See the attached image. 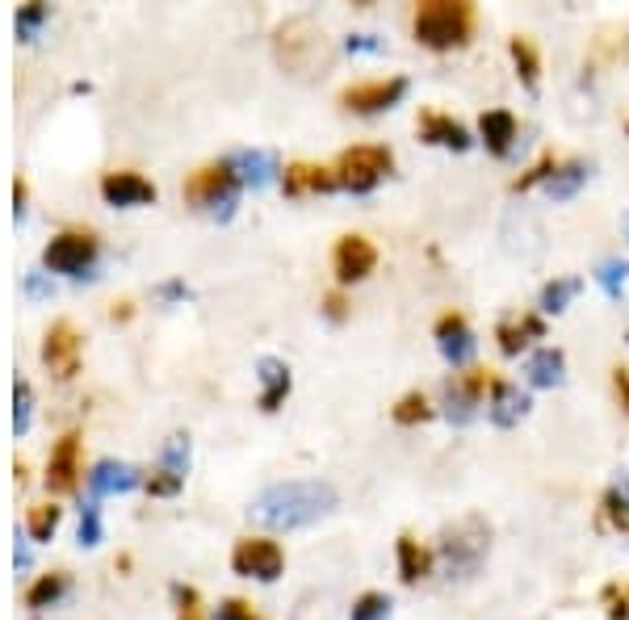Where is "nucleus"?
<instances>
[{
  "label": "nucleus",
  "instance_id": "nucleus-1",
  "mask_svg": "<svg viewBox=\"0 0 629 620\" xmlns=\"http://www.w3.org/2000/svg\"><path fill=\"white\" fill-rule=\"evenodd\" d=\"M335 487L319 482V478H302V482H277L269 491H260L252 503V516L269 528H307L319 516H328L335 507Z\"/></svg>",
  "mask_w": 629,
  "mask_h": 620
},
{
  "label": "nucleus",
  "instance_id": "nucleus-2",
  "mask_svg": "<svg viewBox=\"0 0 629 620\" xmlns=\"http://www.w3.org/2000/svg\"><path fill=\"white\" fill-rule=\"evenodd\" d=\"M273 51H277V63H281L286 72H294V76H323L335 60L328 34H323L311 18L281 21V25H277V39H273Z\"/></svg>",
  "mask_w": 629,
  "mask_h": 620
},
{
  "label": "nucleus",
  "instance_id": "nucleus-3",
  "mask_svg": "<svg viewBox=\"0 0 629 620\" xmlns=\"http://www.w3.org/2000/svg\"><path fill=\"white\" fill-rule=\"evenodd\" d=\"M487 545H491V528L482 516H461L458 524H449L437 545L445 579H475L487 558Z\"/></svg>",
  "mask_w": 629,
  "mask_h": 620
},
{
  "label": "nucleus",
  "instance_id": "nucleus-4",
  "mask_svg": "<svg viewBox=\"0 0 629 620\" xmlns=\"http://www.w3.org/2000/svg\"><path fill=\"white\" fill-rule=\"evenodd\" d=\"M470 25H475V13L470 4H458V0H428L416 9V42H424L428 51H454V46H466L470 39Z\"/></svg>",
  "mask_w": 629,
  "mask_h": 620
},
{
  "label": "nucleus",
  "instance_id": "nucleus-5",
  "mask_svg": "<svg viewBox=\"0 0 629 620\" xmlns=\"http://www.w3.org/2000/svg\"><path fill=\"white\" fill-rule=\"evenodd\" d=\"M235 193H239V177H235L231 160L198 168V172L185 181V202L210 210L214 218H231V210H235Z\"/></svg>",
  "mask_w": 629,
  "mask_h": 620
},
{
  "label": "nucleus",
  "instance_id": "nucleus-6",
  "mask_svg": "<svg viewBox=\"0 0 629 620\" xmlns=\"http://www.w3.org/2000/svg\"><path fill=\"white\" fill-rule=\"evenodd\" d=\"M395 168V156L386 147H349L340 160H335V185L349 189V193H370V189Z\"/></svg>",
  "mask_w": 629,
  "mask_h": 620
},
{
  "label": "nucleus",
  "instance_id": "nucleus-7",
  "mask_svg": "<svg viewBox=\"0 0 629 620\" xmlns=\"http://www.w3.org/2000/svg\"><path fill=\"white\" fill-rule=\"evenodd\" d=\"M231 570L244 575V579L273 582L281 579V570H286V554L269 537H244L235 541V549H231Z\"/></svg>",
  "mask_w": 629,
  "mask_h": 620
},
{
  "label": "nucleus",
  "instance_id": "nucleus-8",
  "mask_svg": "<svg viewBox=\"0 0 629 620\" xmlns=\"http://www.w3.org/2000/svg\"><path fill=\"white\" fill-rule=\"evenodd\" d=\"M93 260H97V239L88 231H63L42 252V265L51 272H63V277H81Z\"/></svg>",
  "mask_w": 629,
  "mask_h": 620
},
{
  "label": "nucleus",
  "instance_id": "nucleus-9",
  "mask_svg": "<svg viewBox=\"0 0 629 620\" xmlns=\"http://www.w3.org/2000/svg\"><path fill=\"white\" fill-rule=\"evenodd\" d=\"M491 382L495 377H487V370H470L461 373V377H454V382H445V391H440L445 419L449 424H470L482 403V391H491Z\"/></svg>",
  "mask_w": 629,
  "mask_h": 620
},
{
  "label": "nucleus",
  "instance_id": "nucleus-10",
  "mask_svg": "<svg viewBox=\"0 0 629 620\" xmlns=\"http://www.w3.org/2000/svg\"><path fill=\"white\" fill-rule=\"evenodd\" d=\"M407 97V81L391 76V81H365V84H349L340 93V105L353 109V114H382V109H395Z\"/></svg>",
  "mask_w": 629,
  "mask_h": 620
},
{
  "label": "nucleus",
  "instance_id": "nucleus-11",
  "mask_svg": "<svg viewBox=\"0 0 629 620\" xmlns=\"http://www.w3.org/2000/svg\"><path fill=\"white\" fill-rule=\"evenodd\" d=\"M332 269H335V281H340V286L365 281V277L377 269V248L365 239V235H344L332 252Z\"/></svg>",
  "mask_w": 629,
  "mask_h": 620
},
{
  "label": "nucleus",
  "instance_id": "nucleus-12",
  "mask_svg": "<svg viewBox=\"0 0 629 620\" xmlns=\"http://www.w3.org/2000/svg\"><path fill=\"white\" fill-rule=\"evenodd\" d=\"M76 482H81V436L63 432L60 445L46 457V491L67 495V491H76Z\"/></svg>",
  "mask_w": 629,
  "mask_h": 620
},
{
  "label": "nucleus",
  "instance_id": "nucleus-13",
  "mask_svg": "<svg viewBox=\"0 0 629 620\" xmlns=\"http://www.w3.org/2000/svg\"><path fill=\"white\" fill-rule=\"evenodd\" d=\"M437 349L454 370H461V365H470V361H475L479 340H475V331L466 328V319H461L458 310H449V314H440L437 319Z\"/></svg>",
  "mask_w": 629,
  "mask_h": 620
},
{
  "label": "nucleus",
  "instance_id": "nucleus-14",
  "mask_svg": "<svg viewBox=\"0 0 629 620\" xmlns=\"http://www.w3.org/2000/svg\"><path fill=\"white\" fill-rule=\"evenodd\" d=\"M42 361L51 365L55 377H72L76 365H81V335L72 323H55L42 340Z\"/></svg>",
  "mask_w": 629,
  "mask_h": 620
},
{
  "label": "nucleus",
  "instance_id": "nucleus-15",
  "mask_svg": "<svg viewBox=\"0 0 629 620\" xmlns=\"http://www.w3.org/2000/svg\"><path fill=\"white\" fill-rule=\"evenodd\" d=\"M102 197L109 206H147V202H156V185L139 172H105Z\"/></svg>",
  "mask_w": 629,
  "mask_h": 620
},
{
  "label": "nucleus",
  "instance_id": "nucleus-16",
  "mask_svg": "<svg viewBox=\"0 0 629 620\" xmlns=\"http://www.w3.org/2000/svg\"><path fill=\"white\" fill-rule=\"evenodd\" d=\"M419 139L433 147H449V151H470L475 139H470V130L458 122V118H449V114H437V109H428V114H419Z\"/></svg>",
  "mask_w": 629,
  "mask_h": 620
},
{
  "label": "nucleus",
  "instance_id": "nucleus-17",
  "mask_svg": "<svg viewBox=\"0 0 629 620\" xmlns=\"http://www.w3.org/2000/svg\"><path fill=\"white\" fill-rule=\"evenodd\" d=\"M524 411H529V394H524L521 386H512V382H491V394H487V419H491L495 428L521 424Z\"/></svg>",
  "mask_w": 629,
  "mask_h": 620
},
{
  "label": "nucleus",
  "instance_id": "nucleus-18",
  "mask_svg": "<svg viewBox=\"0 0 629 620\" xmlns=\"http://www.w3.org/2000/svg\"><path fill=\"white\" fill-rule=\"evenodd\" d=\"M256 377H260V386H265V391H260V411H277L281 398L290 394V365L277 361V356H260Z\"/></svg>",
  "mask_w": 629,
  "mask_h": 620
},
{
  "label": "nucleus",
  "instance_id": "nucleus-19",
  "mask_svg": "<svg viewBox=\"0 0 629 620\" xmlns=\"http://www.w3.org/2000/svg\"><path fill=\"white\" fill-rule=\"evenodd\" d=\"M231 168H235V177L239 181H248L252 189H260V185H269L273 177L281 172L277 168V156L273 151H260V147H252V151H235V156H227Z\"/></svg>",
  "mask_w": 629,
  "mask_h": 620
},
{
  "label": "nucleus",
  "instance_id": "nucleus-20",
  "mask_svg": "<svg viewBox=\"0 0 629 620\" xmlns=\"http://www.w3.org/2000/svg\"><path fill=\"white\" fill-rule=\"evenodd\" d=\"M479 135L491 156H508L512 143H516V118L508 109H487L479 118Z\"/></svg>",
  "mask_w": 629,
  "mask_h": 620
},
{
  "label": "nucleus",
  "instance_id": "nucleus-21",
  "mask_svg": "<svg viewBox=\"0 0 629 620\" xmlns=\"http://www.w3.org/2000/svg\"><path fill=\"white\" fill-rule=\"evenodd\" d=\"M281 189L290 193V197H302V193H332L335 185V172L328 168H314V164H290L286 168V177H281Z\"/></svg>",
  "mask_w": 629,
  "mask_h": 620
},
{
  "label": "nucleus",
  "instance_id": "nucleus-22",
  "mask_svg": "<svg viewBox=\"0 0 629 620\" xmlns=\"http://www.w3.org/2000/svg\"><path fill=\"white\" fill-rule=\"evenodd\" d=\"M563 370H566V356L558 349H537L524 361V377H529V386H537V391L563 386Z\"/></svg>",
  "mask_w": 629,
  "mask_h": 620
},
{
  "label": "nucleus",
  "instance_id": "nucleus-23",
  "mask_svg": "<svg viewBox=\"0 0 629 620\" xmlns=\"http://www.w3.org/2000/svg\"><path fill=\"white\" fill-rule=\"evenodd\" d=\"M130 487H139V470L135 466H126V461H97L93 466V474H88V491L93 495H105V491H130Z\"/></svg>",
  "mask_w": 629,
  "mask_h": 620
},
{
  "label": "nucleus",
  "instance_id": "nucleus-24",
  "mask_svg": "<svg viewBox=\"0 0 629 620\" xmlns=\"http://www.w3.org/2000/svg\"><path fill=\"white\" fill-rule=\"evenodd\" d=\"M542 335H545V323L533 319V314H524V319H503L500 328H495V340H500L503 356H521L524 344H529V340H542Z\"/></svg>",
  "mask_w": 629,
  "mask_h": 620
},
{
  "label": "nucleus",
  "instance_id": "nucleus-25",
  "mask_svg": "<svg viewBox=\"0 0 629 620\" xmlns=\"http://www.w3.org/2000/svg\"><path fill=\"white\" fill-rule=\"evenodd\" d=\"M587 172H591V168H587L584 160L558 164V168H554V177L545 181V197H550V202H571V197L579 193V185L587 181Z\"/></svg>",
  "mask_w": 629,
  "mask_h": 620
},
{
  "label": "nucleus",
  "instance_id": "nucleus-26",
  "mask_svg": "<svg viewBox=\"0 0 629 620\" xmlns=\"http://www.w3.org/2000/svg\"><path fill=\"white\" fill-rule=\"evenodd\" d=\"M395 549H398V579H403V582H419L428 570H433V558L419 549L416 537H407V533H403Z\"/></svg>",
  "mask_w": 629,
  "mask_h": 620
},
{
  "label": "nucleus",
  "instance_id": "nucleus-27",
  "mask_svg": "<svg viewBox=\"0 0 629 620\" xmlns=\"http://www.w3.org/2000/svg\"><path fill=\"white\" fill-rule=\"evenodd\" d=\"M508 51H512V63H516V76H521L529 88H537V76H542V60H537L533 42L516 34V39L508 42Z\"/></svg>",
  "mask_w": 629,
  "mask_h": 620
},
{
  "label": "nucleus",
  "instance_id": "nucleus-28",
  "mask_svg": "<svg viewBox=\"0 0 629 620\" xmlns=\"http://www.w3.org/2000/svg\"><path fill=\"white\" fill-rule=\"evenodd\" d=\"M63 591H67V575H63V570H51V575H39V579H34V587L25 591V603H30V608H51Z\"/></svg>",
  "mask_w": 629,
  "mask_h": 620
},
{
  "label": "nucleus",
  "instance_id": "nucleus-29",
  "mask_svg": "<svg viewBox=\"0 0 629 620\" xmlns=\"http://www.w3.org/2000/svg\"><path fill=\"white\" fill-rule=\"evenodd\" d=\"M60 516L63 512L55 503H34V507L25 512V533L34 541H51V533L60 528Z\"/></svg>",
  "mask_w": 629,
  "mask_h": 620
},
{
  "label": "nucleus",
  "instance_id": "nucleus-30",
  "mask_svg": "<svg viewBox=\"0 0 629 620\" xmlns=\"http://www.w3.org/2000/svg\"><path fill=\"white\" fill-rule=\"evenodd\" d=\"M575 293H579V277H558V281H550L542 290V302H537V307H542L545 314H563Z\"/></svg>",
  "mask_w": 629,
  "mask_h": 620
},
{
  "label": "nucleus",
  "instance_id": "nucleus-31",
  "mask_svg": "<svg viewBox=\"0 0 629 620\" xmlns=\"http://www.w3.org/2000/svg\"><path fill=\"white\" fill-rule=\"evenodd\" d=\"M391 415H395V424L412 428V424H424V419H433V407H428V398H424V394H403Z\"/></svg>",
  "mask_w": 629,
  "mask_h": 620
},
{
  "label": "nucleus",
  "instance_id": "nucleus-32",
  "mask_svg": "<svg viewBox=\"0 0 629 620\" xmlns=\"http://www.w3.org/2000/svg\"><path fill=\"white\" fill-rule=\"evenodd\" d=\"M596 281H600V290H605L608 298H621V290H626V281H629V260H605V265L596 269Z\"/></svg>",
  "mask_w": 629,
  "mask_h": 620
},
{
  "label": "nucleus",
  "instance_id": "nucleus-33",
  "mask_svg": "<svg viewBox=\"0 0 629 620\" xmlns=\"http://www.w3.org/2000/svg\"><path fill=\"white\" fill-rule=\"evenodd\" d=\"M349 620H391V596H382V591H365V596L353 603Z\"/></svg>",
  "mask_w": 629,
  "mask_h": 620
},
{
  "label": "nucleus",
  "instance_id": "nucleus-34",
  "mask_svg": "<svg viewBox=\"0 0 629 620\" xmlns=\"http://www.w3.org/2000/svg\"><path fill=\"white\" fill-rule=\"evenodd\" d=\"M160 470H168V474H177V478H185L189 470V436H168V445H164V466Z\"/></svg>",
  "mask_w": 629,
  "mask_h": 620
},
{
  "label": "nucleus",
  "instance_id": "nucleus-35",
  "mask_svg": "<svg viewBox=\"0 0 629 620\" xmlns=\"http://www.w3.org/2000/svg\"><path fill=\"white\" fill-rule=\"evenodd\" d=\"M30 403H34V394H30V382H13V432H25L30 428Z\"/></svg>",
  "mask_w": 629,
  "mask_h": 620
},
{
  "label": "nucleus",
  "instance_id": "nucleus-36",
  "mask_svg": "<svg viewBox=\"0 0 629 620\" xmlns=\"http://www.w3.org/2000/svg\"><path fill=\"white\" fill-rule=\"evenodd\" d=\"M81 545H97L102 541V507H97V499H88L81 512Z\"/></svg>",
  "mask_w": 629,
  "mask_h": 620
},
{
  "label": "nucleus",
  "instance_id": "nucleus-37",
  "mask_svg": "<svg viewBox=\"0 0 629 620\" xmlns=\"http://www.w3.org/2000/svg\"><path fill=\"white\" fill-rule=\"evenodd\" d=\"M172 600H177V620H202V600L193 587H172Z\"/></svg>",
  "mask_w": 629,
  "mask_h": 620
},
{
  "label": "nucleus",
  "instance_id": "nucleus-38",
  "mask_svg": "<svg viewBox=\"0 0 629 620\" xmlns=\"http://www.w3.org/2000/svg\"><path fill=\"white\" fill-rule=\"evenodd\" d=\"M554 168H558V164H554V156H545V160H537V164L529 168V172H524L512 189H516V193H524V189H533V185H545V181L554 177Z\"/></svg>",
  "mask_w": 629,
  "mask_h": 620
},
{
  "label": "nucleus",
  "instance_id": "nucleus-39",
  "mask_svg": "<svg viewBox=\"0 0 629 620\" xmlns=\"http://www.w3.org/2000/svg\"><path fill=\"white\" fill-rule=\"evenodd\" d=\"M46 13H51V9H46V4H39V0H34V4H25V9H18V34H21V39H30L42 21H46Z\"/></svg>",
  "mask_w": 629,
  "mask_h": 620
},
{
  "label": "nucleus",
  "instance_id": "nucleus-40",
  "mask_svg": "<svg viewBox=\"0 0 629 620\" xmlns=\"http://www.w3.org/2000/svg\"><path fill=\"white\" fill-rule=\"evenodd\" d=\"M344 51H353V55H377V51H386V42L377 39V34H349V39H344Z\"/></svg>",
  "mask_w": 629,
  "mask_h": 620
},
{
  "label": "nucleus",
  "instance_id": "nucleus-41",
  "mask_svg": "<svg viewBox=\"0 0 629 620\" xmlns=\"http://www.w3.org/2000/svg\"><path fill=\"white\" fill-rule=\"evenodd\" d=\"M181 482H185V478L168 474V470H156V474L147 478V491H151V495H177Z\"/></svg>",
  "mask_w": 629,
  "mask_h": 620
},
{
  "label": "nucleus",
  "instance_id": "nucleus-42",
  "mask_svg": "<svg viewBox=\"0 0 629 620\" xmlns=\"http://www.w3.org/2000/svg\"><path fill=\"white\" fill-rule=\"evenodd\" d=\"M214 620H256V617H252V608L244 600H227L218 608V617Z\"/></svg>",
  "mask_w": 629,
  "mask_h": 620
},
{
  "label": "nucleus",
  "instance_id": "nucleus-43",
  "mask_svg": "<svg viewBox=\"0 0 629 620\" xmlns=\"http://www.w3.org/2000/svg\"><path fill=\"white\" fill-rule=\"evenodd\" d=\"M323 307H328V319H335V323L344 319V298H340V293H328V302H323Z\"/></svg>",
  "mask_w": 629,
  "mask_h": 620
},
{
  "label": "nucleus",
  "instance_id": "nucleus-44",
  "mask_svg": "<svg viewBox=\"0 0 629 620\" xmlns=\"http://www.w3.org/2000/svg\"><path fill=\"white\" fill-rule=\"evenodd\" d=\"M617 394H621V407L629 411V370H617Z\"/></svg>",
  "mask_w": 629,
  "mask_h": 620
},
{
  "label": "nucleus",
  "instance_id": "nucleus-45",
  "mask_svg": "<svg viewBox=\"0 0 629 620\" xmlns=\"http://www.w3.org/2000/svg\"><path fill=\"white\" fill-rule=\"evenodd\" d=\"M185 286H181V281H168V286H164V290H160V298H185Z\"/></svg>",
  "mask_w": 629,
  "mask_h": 620
},
{
  "label": "nucleus",
  "instance_id": "nucleus-46",
  "mask_svg": "<svg viewBox=\"0 0 629 620\" xmlns=\"http://www.w3.org/2000/svg\"><path fill=\"white\" fill-rule=\"evenodd\" d=\"M13 562H18V570L30 566V549H25V541H18V549H13Z\"/></svg>",
  "mask_w": 629,
  "mask_h": 620
},
{
  "label": "nucleus",
  "instance_id": "nucleus-47",
  "mask_svg": "<svg viewBox=\"0 0 629 620\" xmlns=\"http://www.w3.org/2000/svg\"><path fill=\"white\" fill-rule=\"evenodd\" d=\"M13 202H18V214L25 210V181H13Z\"/></svg>",
  "mask_w": 629,
  "mask_h": 620
},
{
  "label": "nucleus",
  "instance_id": "nucleus-48",
  "mask_svg": "<svg viewBox=\"0 0 629 620\" xmlns=\"http://www.w3.org/2000/svg\"><path fill=\"white\" fill-rule=\"evenodd\" d=\"M30 293H46V286H42L39 272H30Z\"/></svg>",
  "mask_w": 629,
  "mask_h": 620
},
{
  "label": "nucleus",
  "instance_id": "nucleus-49",
  "mask_svg": "<svg viewBox=\"0 0 629 620\" xmlns=\"http://www.w3.org/2000/svg\"><path fill=\"white\" fill-rule=\"evenodd\" d=\"M109 314H114V319H126V314H130V302H118V307L109 310Z\"/></svg>",
  "mask_w": 629,
  "mask_h": 620
},
{
  "label": "nucleus",
  "instance_id": "nucleus-50",
  "mask_svg": "<svg viewBox=\"0 0 629 620\" xmlns=\"http://www.w3.org/2000/svg\"><path fill=\"white\" fill-rule=\"evenodd\" d=\"M626 235H629V214H626Z\"/></svg>",
  "mask_w": 629,
  "mask_h": 620
},
{
  "label": "nucleus",
  "instance_id": "nucleus-51",
  "mask_svg": "<svg viewBox=\"0 0 629 620\" xmlns=\"http://www.w3.org/2000/svg\"><path fill=\"white\" fill-rule=\"evenodd\" d=\"M626 130H629V126H626Z\"/></svg>",
  "mask_w": 629,
  "mask_h": 620
}]
</instances>
